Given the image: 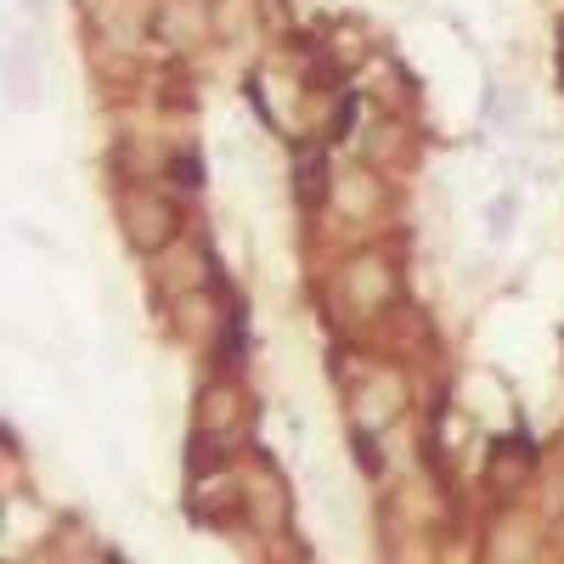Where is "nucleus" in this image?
Here are the masks:
<instances>
[{
    "label": "nucleus",
    "instance_id": "nucleus-7",
    "mask_svg": "<svg viewBox=\"0 0 564 564\" xmlns=\"http://www.w3.org/2000/svg\"><path fill=\"white\" fill-rule=\"evenodd\" d=\"M18 7H23L34 23H45V18H52V0H18Z\"/></svg>",
    "mask_w": 564,
    "mask_h": 564
},
{
    "label": "nucleus",
    "instance_id": "nucleus-1",
    "mask_svg": "<svg viewBox=\"0 0 564 564\" xmlns=\"http://www.w3.org/2000/svg\"><path fill=\"white\" fill-rule=\"evenodd\" d=\"M7 97H12V108H40V97H45V63H40L34 34L7 40Z\"/></svg>",
    "mask_w": 564,
    "mask_h": 564
},
{
    "label": "nucleus",
    "instance_id": "nucleus-8",
    "mask_svg": "<svg viewBox=\"0 0 564 564\" xmlns=\"http://www.w3.org/2000/svg\"><path fill=\"white\" fill-rule=\"evenodd\" d=\"M108 564H124V558H119V553H108Z\"/></svg>",
    "mask_w": 564,
    "mask_h": 564
},
{
    "label": "nucleus",
    "instance_id": "nucleus-6",
    "mask_svg": "<svg viewBox=\"0 0 564 564\" xmlns=\"http://www.w3.org/2000/svg\"><path fill=\"white\" fill-rule=\"evenodd\" d=\"M175 181H181V186H204V164H198V153H181V159H175Z\"/></svg>",
    "mask_w": 564,
    "mask_h": 564
},
{
    "label": "nucleus",
    "instance_id": "nucleus-5",
    "mask_svg": "<svg viewBox=\"0 0 564 564\" xmlns=\"http://www.w3.org/2000/svg\"><path fill=\"white\" fill-rule=\"evenodd\" d=\"M356 463H361V475H379V468H384V452L372 446L367 430H356Z\"/></svg>",
    "mask_w": 564,
    "mask_h": 564
},
{
    "label": "nucleus",
    "instance_id": "nucleus-2",
    "mask_svg": "<svg viewBox=\"0 0 564 564\" xmlns=\"http://www.w3.org/2000/svg\"><path fill=\"white\" fill-rule=\"evenodd\" d=\"M327 186H334V175H327V148L322 141H300L294 148V198H300V209H322Z\"/></svg>",
    "mask_w": 564,
    "mask_h": 564
},
{
    "label": "nucleus",
    "instance_id": "nucleus-4",
    "mask_svg": "<svg viewBox=\"0 0 564 564\" xmlns=\"http://www.w3.org/2000/svg\"><path fill=\"white\" fill-rule=\"evenodd\" d=\"M513 220H520V198H513V193H497L491 209H486V231H491V238H508Z\"/></svg>",
    "mask_w": 564,
    "mask_h": 564
},
{
    "label": "nucleus",
    "instance_id": "nucleus-3",
    "mask_svg": "<svg viewBox=\"0 0 564 564\" xmlns=\"http://www.w3.org/2000/svg\"><path fill=\"white\" fill-rule=\"evenodd\" d=\"M226 457H231V446H226L220 435H209V430H198L193 446H186V468H193V475H215Z\"/></svg>",
    "mask_w": 564,
    "mask_h": 564
}]
</instances>
